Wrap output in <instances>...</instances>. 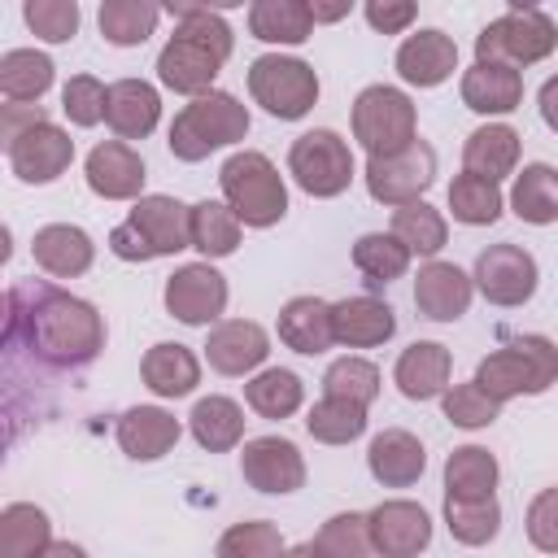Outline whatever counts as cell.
<instances>
[{
    "instance_id": "681fc988",
    "label": "cell",
    "mask_w": 558,
    "mask_h": 558,
    "mask_svg": "<svg viewBox=\"0 0 558 558\" xmlns=\"http://www.w3.org/2000/svg\"><path fill=\"white\" fill-rule=\"evenodd\" d=\"M22 17L48 44H65L78 31V4L74 0H26Z\"/></svg>"
},
{
    "instance_id": "4316f807",
    "label": "cell",
    "mask_w": 558,
    "mask_h": 558,
    "mask_svg": "<svg viewBox=\"0 0 558 558\" xmlns=\"http://www.w3.org/2000/svg\"><path fill=\"white\" fill-rule=\"evenodd\" d=\"M523 100V74L501 61H475L462 74V105L475 113H510Z\"/></svg>"
},
{
    "instance_id": "ac0fdd59",
    "label": "cell",
    "mask_w": 558,
    "mask_h": 558,
    "mask_svg": "<svg viewBox=\"0 0 558 558\" xmlns=\"http://www.w3.org/2000/svg\"><path fill=\"white\" fill-rule=\"evenodd\" d=\"M471 292H475V279L466 270H458L453 262H427L414 279V305L432 323L462 318L466 305H471Z\"/></svg>"
},
{
    "instance_id": "8d00e7d4",
    "label": "cell",
    "mask_w": 558,
    "mask_h": 558,
    "mask_svg": "<svg viewBox=\"0 0 558 558\" xmlns=\"http://www.w3.org/2000/svg\"><path fill=\"white\" fill-rule=\"evenodd\" d=\"M301 397H305L301 379H296L292 371H283V366L257 371V375L248 379V388H244V401H248L262 418H288V414H296V410H301Z\"/></svg>"
},
{
    "instance_id": "7bdbcfd3",
    "label": "cell",
    "mask_w": 558,
    "mask_h": 558,
    "mask_svg": "<svg viewBox=\"0 0 558 558\" xmlns=\"http://www.w3.org/2000/svg\"><path fill=\"white\" fill-rule=\"evenodd\" d=\"M449 209L466 227H488L501 214V187L493 179H480V174H458L449 183Z\"/></svg>"
},
{
    "instance_id": "9c48e42d",
    "label": "cell",
    "mask_w": 558,
    "mask_h": 558,
    "mask_svg": "<svg viewBox=\"0 0 558 558\" xmlns=\"http://www.w3.org/2000/svg\"><path fill=\"white\" fill-rule=\"evenodd\" d=\"M248 92L253 100L270 113V118H283V122H296L314 109L318 100V74L314 65H305L301 57H279V52H266L248 65Z\"/></svg>"
},
{
    "instance_id": "7dc6e473",
    "label": "cell",
    "mask_w": 558,
    "mask_h": 558,
    "mask_svg": "<svg viewBox=\"0 0 558 558\" xmlns=\"http://www.w3.org/2000/svg\"><path fill=\"white\" fill-rule=\"evenodd\" d=\"M323 392H327V397L357 401V405H371V401L379 397V371H375L366 357H340V362L327 366Z\"/></svg>"
},
{
    "instance_id": "f35d334b",
    "label": "cell",
    "mask_w": 558,
    "mask_h": 558,
    "mask_svg": "<svg viewBox=\"0 0 558 558\" xmlns=\"http://www.w3.org/2000/svg\"><path fill=\"white\" fill-rule=\"evenodd\" d=\"M392 235H397L410 253L432 257V253H440V248H445L449 227H445V218H440L427 201H410V205L392 209Z\"/></svg>"
},
{
    "instance_id": "d6a6232c",
    "label": "cell",
    "mask_w": 558,
    "mask_h": 558,
    "mask_svg": "<svg viewBox=\"0 0 558 558\" xmlns=\"http://www.w3.org/2000/svg\"><path fill=\"white\" fill-rule=\"evenodd\" d=\"M52 545V523L39 506L13 501L0 510V558H39Z\"/></svg>"
},
{
    "instance_id": "4fadbf2b",
    "label": "cell",
    "mask_w": 558,
    "mask_h": 558,
    "mask_svg": "<svg viewBox=\"0 0 558 558\" xmlns=\"http://www.w3.org/2000/svg\"><path fill=\"white\" fill-rule=\"evenodd\" d=\"M70 161H74V140L61 126H52L48 118L22 126L9 140V166L22 183H52L57 174L70 170Z\"/></svg>"
},
{
    "instance_id": "7402d4cb",
    "label": "cell",
    "mask_w": 558,
    "mask_h": 558,
    "mask_svg": "<svg viewBox=\"0 0 558 558\" xmlns=\"http://www.w3.org/2000/svg\"><path fill=\"white\" fill-rule=\"evenodd\" d=\"M366 466H371V475H375L384 488H410V484L423 475L427 453H423V440H418V436H410L405 427H388V432H379V436L371 440Z\"/></svg>"
},
{
    "instance_id": "603a6c76",
    "label": "cell",
    "mask_w": 558,
    "mask_h": 558,
    "mask_svg": "<svg viewBox=\"0 0 558 558\" xmlns=\"http://www.w3.org/2000/svg\"><path fill=\"white\" fill-rule=\"evenodd\" d=\"M458 65V44L445 31H418L397 48V74L414 87H440Z\"/></svg>"
},
{
    "instance_id": "e575fe53",
    "label": "cell",
    "mask_w": 558,
    "mask_h": 558,
    "mask_svg": "<svg viewBox=\"0 0 558 558\" xmlns=\"http://www.w3.org/2000/svg\"><path fill=\"white\" fill-rule=\"evenodd\" d=\"M248 31L266 44H305L314 35V17L301 0H257L248 9Z\"/></svg>"
},
{
    "instance_id": "d590c367",
    "label": "cell",
    "mask_w": 558,
    "mask_h": 558,
    "mask_svg": "<svg viewBox=\"0 0 558 558\" xmlns=\"http://www.w3.org/2000/svg\"><path fill=\"white\" fill-rule=\"evenodd\" d=\"M52 87V61L35 48H13L0 57V92L22 105V100H39Z\"/></svg>"
},
{
    "instance_id": "8992f818",
    "label": "cell",
    "mask_w": 558,
    "mask_h": 558,
    "mask_svg": "<svg viewBox=\"0 0 558 558\" xmlns=\"http://www.w3.org/2000/svg\"><path fill=\"white\" fill-rule=\"evenodd\" d=\"M218 183H222V196L231 205V214L244 222V227H270L288 214V187L279 179V170L270 166L266 153H235L222 161L218 170Z\"/></svg>"
},
{
    "instance_id": "5b68a950",
    "label": "cell",
    "mask_w": 558,
    "mask_h": 558,
    "mask_svg": "<svg viewBox=\"0 0 558 558\" xmlns=\"http://www.w3.org/2000/svg\"><path fill=\"white\" fill-rule=\"evenodd\" d=\"M248 135V109L231 92H205L170 122V153L179 161H205L214 148Z\"/></svg>"
},
{
    "instance_id": "9f6ffc18",
    "label": "cell",
    "mask_w": 558,
    "mask_h": 558,
    "mask_svg": "<svg viewBox=\"0 0 558 558\" xmlns=\"http://www.w3.org/2000/svg\"><path fill=\"white\" fill-rule=\"evenodd\" d=\"M39 558H87V549L83 545H70V541H52Z\"/></svg>"
},
{
    "instance_id": "f546056e",
    "label": "cell",
    "mask_w": 558,
    "mask_h": 558,
    "mask_svg": "<svg viewBox=\"0 0 558 558\" xmlns=\"http://www.w3.org/2000/svg\"><path fill=\"white\" fill-rule=\"evenodd\" d=\"M140 375L144 384L157 392V397H187L196 384H201V362L187 344H174V340H161L144 353L140 362Z\"/></svg>"
},
{
    "instance_id": "5bb4252c",
    "label": "cell",
    "mask_w": 558,
    "mask_h": 558,
    "mask_svg": "<svg viewBox=\"0 0 558 558\" xmlns=\"http://www.w3.org/2000/svg\"><path fill=\"white\" fill-rule=\"evenodd\" d=\"M227 305V279L209 262L179 266L166 279V310L187 327H209Z\"/></svg>"
},
{
    "instance_id": "7a4b0ae2",
    "label": "cell",
    "mask_w": 558,
    "mask_h": 558,
    "mask_svg": "<svg viewBox=\"0 0 558 558\" xmlns=\"http://www.w3.org/2000/svg\"><path fill=\"white\" fill-rule=\"evenodd\" d=\"M170 13L179 17L170 44L157 57V78L170 92L183 96H205L209 83L218 78L222 61L231 57V26L222 22V13L214 9H196V4H170Z\"/></svg>"
},
{
    "instance_id": "d6986e66",
    "label": "cell",
    "mask_w": 558,
    "mask_h": 558,
    "mask_svg": "<svg viewBox=\"0 0 558 558\" xmlns=\"http://www.w3.org/2000/svg\"><path fill=\"white\" fill-rule=\"evenodd\" d=\"M266 353H270V336L248 318H227L205 340V357L218 375H248L253 366L266 362Z\"/></svg>"
},
{
    "instance_id": "7c38bea8",
    "label": "cell",
    "mask_w": 558,
    "mask_h": 558,
    "mask_svg": "<svg viewBox=\"0 0 558 558\" xmlns=\"http://www.w3.org/2000/svg\"><path fill=\"white\" fill-rule=\"evenodd\" d=\"M475 288L493 301V305H523L532 301L536 292V257L519 244H488L480 257H475Z\"/></svg>"
},
{
    "instance_id": "b9f144b4",
    "label": "cell",
    "mask_w": 558,
    "mask_h": 558,
    "mask_svg": "<svg viewBox=\"0 0 558 558\" xmlns=\"http://www.w3.org/2000/svg\"><path fill=\"white\" fill-rule=\"evenodd\" d=\"M240 244V218L222 201H201L192 205V248L205 257H227Z\"/></svg>"
},
{
    "instance_id": "60d3db41",
    "label": "cell",
    "mask_w": 558,
    "mask_h": 558,
    "mask_svg": "<svg viewBox=\"0 0 558 558\" xmlns=\"http://www.w3.org/2000/svg\"><path fill=\"white\" fill-rule=\"evenodd\" d=\"M161 9L148 4V0H105L100 4V35L118 48H131V44H144L157 26Z\"/></svg>"
},
{
    "instance_id": "f907efd6",
    "label": "cell",
    "mask_w": 558,
    "mask_h": 558,
    "mask_svg": "<svg viewBox=\"0 0 558 558\" xmlns=\"http://www.w3.org/2000/svg\"><path fill=\"white\" fill-rule=\"evenodd\" d=\"M105 100H109V87H100V78L92 74H74L61 92V109L74 126H96L105 118Z\"/></svg>"
},
{
    "instance_id": "2e32d148",
    "label": "cell",
    "mask_w": 558,
    "mask_h": 558,
    "mask_svg": "<svg viewBox=\"0 0 558 558\" xmlns=\"http://www.w3.org/2000/svg\"><path fill=\"white\" fill-rule=\"evenodd\" d=\"M240 471L257 493H296L305 484V458L283 436H257L240 453Z\"/></svg>"
},
{
    "instance_id": "f5cc1de1",
    "label": "cell",
    "mask_w": 558,
    "mask_h": 558,
    "mask_svg": "<svg viewBox=\"0 0 558 558\" xmlns=\"http://www.w3.org/2000/svg\"><path fill=\"white\" fill-rule=\"evenodd\" d=\"M362 13H366V22H371L379 35H397V31H405V26L418 17V9H414L410 0H371Z\"/></svg>"
},
{
    "instance_id": "ab89813d",
    "label": "cell",
    "mask_w": 558,
    "mask_h": 558,
    "mask_svg": "<svg viewBox=\"0 0 558 558\" xmlns=\"http://www.w3.org/2000/svg\"><path fill=\"white\" fill-rule=\"evenodd\" d=\"M410 248L388 231H366L357 244H353V266L371 279V283H392V279H401L405 270H410Z\"/></svg>"
},
{
    "instance_id": "44dd1931",
    "label": "cell",
    "mask_w": 558,
    "mask_h": 558,
    "mask_svg": "<svg viewBox=\"0 0 558 558\" xmlns=\"http://www.w3.org/2000/svg\"><path fill=\"white\" fill-rule=\"evenodd\" d=\"M31 253H35V266L48 270L52 279H74L92 266L96 257V244L83 227H70V222H48L35 231L31 240Z\"/></svg>"
},
{
    "instance_id": "6f0895ef",
    "label": "cell",
    "mask_w": 558,
    "mask_h": 558,
    "mask_svg": "<svg viewBox=\"0 0 558 558\" xmlns=\"http://www.w3.org/2000/svg\"><path fill=\"white\" fill-rule=\"evenodd\" d=\"M283 558H323V554H318L314 541H310V545H292V549H283Z\"/></svg>"
},
{
    "instance_id": "4dcf8cb0",
    "label": "cell",
    "mask_w": 558,
    "mask_h": 558,
    "mask_svg": "<svg viewBox=\"0 0 558 558\" xmlns=\"http://www.w3.org/2000/svg\"><path fill=\"white\" fill-rule=\"evenodd\" d=\"M497 488V458L484 445H462L445 462V501H488Z\"/></svg>"
},
{
    "instance_id": "f6af8a7d",
    "label": "cell",
    "mask_w": 558,
    "mask_h": 558,
    "mask_svg": "<svg viewBox=\"0 0 558 558\" xmlns=\"http://www.w3.org/2000/svg\"><path fill=\"white\" fill-rule=\"evenodd\" d=\"M445 523H449V536L458 545H488L501 527V506H497V497H488V501H445Z\"/></svg>"
},
{
    "instance_id": "8fae6325",
    "label": "cell",
    "mask_w": 558,
    "mask_h": 558,
    "mask_svg": "<svg viewBox=\"0 0 558 558\" xmlns=\"http://www.w3.org/2000/svg\"><path fill=\"white\" fill-rule=\"evenodd\" d=\"M432 179H436V153L423 140H414L410 148H401L392 157H371L366 161V192L379 205H392V209H401L410 201H423Z\"/></svg>"
},
{
    "instance_id": "1f68e13d",
    "label": "cell",
    "mask_w": 558,
    "mask_h": 558,
    "mask_svg": "<svg viewBox=\"0 0 558 558\" xmlns=\"http://www.w3.org/2000/svg\"><path fill=\"white\" fill-rule=\"evenodd\" d=\"M187 427H192V436H196L201 449L227 453L244 436V410L231 397H201L192 405V414H187Z\"/></svg>"
},
{
    "instance_id": "ba28073f",
    "label": "cell",
    "mask_w": 558,
    "mask_h": 558,
    "mask_svg": "<svg viewBox=\"0 0 558 558\" xmlns=\"http://www.w3.org/2000/svg\"><path fill=\"white\" fill-rule=\"evenodd\" d=\"M418 118H414V100L401 87L375 83L366 92H357L353 100V140L371 153V157H392L401 148H410Z\"/></svg>"
},
{
    "instance_id": "6da1fadb",
    "label": "cell",
    "mask_w": 558,
    "mask_h": 558,
    "mask_svg": "<svg viewBox=\"0 0 558 558\" xmlns=\"http://www.w3.org/2000/svg\"><path fill=\"white\" fill-rule=\"evenodd\" d=\"M9 344H26L48 366H87L105 349L100 314L61 288H13L9 292Z\"/></svg>"
},
{
    "instance_id": "11a10c76",
    "label": "cell",
    "mask_w": 558,
    "mask_h": 558,
    "mask_svg": "<svg viewBox=\"0 0 558 558\" xmlns=\"http://www.w3.org/2000/svg\"><path fill=\"white\" fill-rule=\"evenodd\" d=\"M349 9H353L349 0H344V4H310V17H314V22H336V17H344Z\"/></svg>"
},
{
    "instance_id": "484cf974",
    "label": "cell",
    "mask_w": 558,
    "mask_h": 558,
    "mask_svg": "<svg viewBox=\"0 0 558 558\" xmlns=\"http://www.w3.org/2000/svg\"><path fill=\"white\" fill-rule=\"evenodd\" d=\"M449 349L436 340H414L410 349H401L397 366H392V384L401 388V397L410 401H432L445 392L449 384Z\"/></svg>"
},
{
    "instance_id": "bcb514c9",
    "label": "cell",
    "mask_w": 558,
    "mask_h": 558,
    "mask_svg": "<svg viewBox=\"0 0 558 558\" xmlns=\"http://www.w3.org/2000/svg\"><path fill=\"white\" fill-rule=\"evenodd\" d=\"M218 558H283V536L266 519L231 523L218 536Z\"/></svg>"
},
{
    "instance_id": "52a82bcc",
    "label": "cell",
    "mask_w": 558,
    "mask_h": 558,
    "mask_svg": "<svg viewBox=\"0 0 558 558\" xmlns=\"http://www.w3.org/2000/svg\"><path fill=\"white\" fill-rule=\"evenodd\" d=\"M554 48H558L554 22H549L541 9L514 0L510 13H501L497 22H488V26L480 31V39H475V61H501V65H514V70H519V65L545 61Z\"/></svg>"
},
{
    "instance_id": "9a60e30c",
    "label": "cell",
    "mask_w": 558,
    "mask_h": 558,
    "mask_svg": "<svg viewBox=\"0 0 558 558\" xmlns=\"http://www.w3.org/2000/svg\"><path fill=\"white\" fill-rule=\"evenodd\" d=\"M371 541L379 558H414L432 545V519L418 501H379L371 514Z\"/></svg>"
},
{
    "instance_id": "74e56055",
    "label": "cell",
    "mask_w": 558,
    "mask_h": 558,
    "mask_svg": "<svg viewBox=\"0 0 558 558\" xmlns=\"http://www.w3.org/2000/svg\"><path fill=\"white\" fill-rule=\"evenodd\" d=\"M305 432L323 445H349L366 432V405L344 401V397H323L318 405H310L305 414Z\"/></svg>"
},
{
    "instance_id": "c3c4849f",
    "label": "cell",
    "mask_w": 558,
    "mask_h": 558,
    "mask_svg": "<svg viewBox=\"0 0 558 558\" xmlns=\"http://www.w3.org/2000/svg\"><path fill=\"white\" fill-rule=\"evenodd\" d=\"M445 418H449L453 427H488V423L501 418V401L488 397L475 379H471V384H453V388L445 392Z\"/></svg>"
},
{
    "instance_id": "30bf717a",
    "label": "cell",
    "mask_w": 558,
    "mask_h": 558,
    "mask_svg": "<svg viewBox=\"0 0 558 558\" xmlns=\"http://www.w3.org/2000/svg\"><path fill=\"white\" fill-rule=\"evenodd\" d=\"M288 170L301 183V192L327 201V196H340L353 183V153L336 131L318 126V131H305V135L292 140Z\"/></svg>"
},
{
    "instance_id": "ee69618b",
    "label": "cell",
    "mask_w": 558,
    "mask_h": 558,
    "mask_svg": "<svg viewBox=\"0 0 558 558\" xmlns=\"http://www.w3.org/2000/svg\"><path fill=\"white\" fill-rule=\"evenodd\" d=\"M314 549L323 558H375V541H371V519L366 514H336L318 527Z\"/></svg>"
},
{
    "instance_id": "cb8c5ba5",
    "label": "cell",
    "mask_w": 558,
    "mask_h": 558,
    "mask_svg": "<svg viewBox=\"0 0 558 558\" xmlns=\"http://www.w3.org/2000/svg\"><path fill=\"white\" fill-rule=\"evenodd\" d=\"M161 118V100H157V87L144 83V78H118L109 87V100H105V122L118 140H144Z\"/></svg>"
},
{
    "instance_id": "ffe728a7",
    "label": "cell",
    "mask_w": 558,
    "mask_h": 558,
    "mask_svg": "<svg viewBox=\"0 0 558 558\" xmlns=\"http://www.w3.org/2000/svg\"><path fill=\"white\" fill-rule=\"evenodd\" d=\"M179 432H183L179 418L170 410H161V405H131L118 418V445L135 462H157L161 453H170Z\"/></svg>"
},
{
    "instance_id": "83f0119b",
    "label": "cell",
    "mask_w": 558,
    "mask_h": 558,
    "mask_svg": "<svg viewBox=\"0 0 558 558\" xmlns=\"http://www.w3.org/2000/svg\"><path fill=\"white\" fill-rule=\"evenodd\" d=\"M279 340L296 353H327L336 344V331H331V305L318 301V296H292L283 310H279Z\"/></svg>"
},
{
    "instance_id": "e0dca14e",
    "label": "cell",
    "mask_w": 558,
    "mask_h": 558,
    "mask_svg": "<svg viewBox=\"0 0 558 558\" xmlns=\"http://www.w3.org/2000/svg\"><path fill=\"white\" fill-rule=\"evenodd\" d=\"M144 161L131 144L105 140L87 153V187L105 201H135L144 192Z\"/></svg>"
},
{
    "instance_id": "277c9868",
    "label": "cell",
    "mask_w": 558,
    "mask_h": 558,
    "mask_svg": "<svg viewBox=\"0 0 558 558\" xmlns=\"http://www.w3.org/2000/svg\"><path fill=\"white\" fill-rule=\"evenodd\" d=\"M554 379H558V344L549 336H519L497 353H488L475 371V384L497 401L536 397Z\"/></svg>"
},
{
    "instance_id": "d4e9b609",
    "label": "cell",
    "mask_w": 558,
    "mask_h": 558,
    "mask_svg": "<svg viewBox=\"0 0 558 558\" xmlns=\"http://www.w3.org/2000/svg\"><path fill=\"white\" fill-rule=\"evenodd\" d=\"M331 331H336V344L375 349L397 331V314L375 296H344L331 305Z\"/></svg>"
},
{
    "instance_id": "816d5d0a",
    "label": "cell",
    "mask_w": 558,
    "mask_h": 558,
    "mask_svg": "<svg viewBox=\"0 0 558 558\" xmlns=\"http://www.w3.org/2000/svg\"><path fill=\"white\" fill-rule=\"evenodd\" d=\"M527 541L541 554H558V488H541L527 506Z\"/></svg>"
},
{
    "instance_id": "db71d44e",
    "label": "cell",
    "mask_w": 558,
    "mask_h": 558,
    "mask_svg": "<svg viewBox=\"0 0 558 558\" xmlns=\"http://www.w3.org/2000/svg\"><path fill=\"white\" fill-rule=\"evenodd\" d=\"M541 118H545L549 131H558V74L541 87Z\"/></svg>"
},
{
    "instance_id": "836d02e7",
    "label": "cell",
    "mask_w": 558,
    "mask_h": 558,
    "mask_svg": "<svg viewBox=\"0 0 558 558\" xmlns=\"http://www.w3.org/2000/svg\"><path fill=\"white\" fill-rule=\"evenodd\" d=\"M510 205L523 222L532 227H549L558 222V170L536 161V166H523V174H514V187H510Z\"/></svg>"
},
{
    "instance_id": "3957f363",
    "label": "cell",
    "mask_w": 558,
    "mask_h": 558,
    "mask_svg": "<svg viewBox=\"0 0 558 558\" xmlns=\"http://www.w3.org/2000/svg\"><path fill=\"white\" fill-rule=\"evenodd\" d=\"M109 248L122 262H153L192 248V205L174 196H140L126 222L113 227Z\"/></svg>"
},
{
    "instance_id": "f1b7e54d",
    "label": "cell",
    "mask_w": 558,
    "mask_h": 558,
    "mask_svg": "<svg viewBox=\"0 0 558 558\" xmlns=\"http://www.w3.org/2000/svg\"><path fill=\"white\" fill-rule=\"evenodd\" d=\"M462 166L466 174H480V179H506L514 166H519V131L506 126V122H488V126H475L462 144Z\"/></svg>"
}]
</instances>
